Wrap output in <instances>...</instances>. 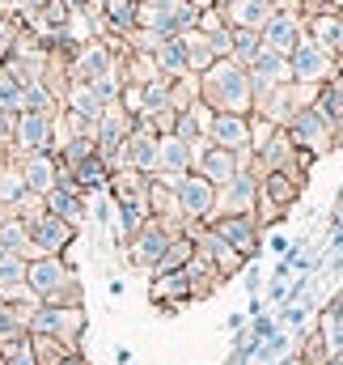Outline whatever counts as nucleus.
I'll return each mask as SVG.
<instances>
[{
	"mask_svg": "<svg viewBox=\"0 0 343 365\" xmlns=\"http://www.w3.org/2000/svg\"><path fill=\"white\" fill-rule=\"evenodd\" d=\"M60 365H93V361H89V353H85V349H73V353H68V357H64Z\"/></svg>",
	"mask_w": 343,
	"mask_h": 365,
	"instance_id": "nucleus-43",
	"label": "nucleus"
},
{
	"mask_svg": "<svg viewBox=\"0 0 343 365\" xmlns=\"http://www.w3.org/2000/svg\"><path fill=\"white\" fill-rule=\"evenodd\" d=\"M115 361H119V365H132V349H123V344H119V349H115Z\"/></svg>",
	"mask_w": 343,
	"mask_h": 365,
	"instance_id": "nucleus-48",
	"label": "nucleus"
},
{
	"mask_svg": "<svg viewBox=\"0 0 343 365\" xmlns=\"http://www.w3.org/2000/svg\"><path fill=\"white\" fill-rule=\"evenodd\" d=\"M30 310L34 306H13L0 297V344H13L21 336H30Z\"/></svg>",
	"mask_w": 343,
	"mask_h": 365,
	"instance_id": "nucleus-28",
	"label": "nucleus"
},
{
	"mask_svg": "<svg viewBox=\"0 0 343 365\" xmlns=\"http://www.w3.org/2000/svg\"><path fill=\"white\" fill-rule=\"evenodd\" d=\"M174 195H178L182 217L212 225V217H216V195H221V187H216V182H208L204 175H195V170H191V175H182V179L174 182Z\"/></svg>",
	"mask_w": 343,
	"mask_h": 365,
	"instance_id": "nucleus-8",
	"label": "nucleus"
},
{
	"mask_svg": "<svg viewBox=\"0 0 343 365\" xmlns=\"http://www.w3.org/2000/svg\"><path fill=\"white\" fill-rule=\"evenodd\" d=\"M64 110H73V115H81V119H89V123H97V119L106 115V102L97 98L93 86H85V81H68V90H64Z\"/></svg>",
	"mask_w": 343,
	"mask_h": 365,
	"instance_id": "nucleus-25",
	"label": "nucleus"
},
{
	"mask_svg": "<svg viewBox=\"0 0 343 365\" xmlns=\"http://www.w3.org/2000/svg\"><path fill=\"white\" fill-rule=\"evenodd\" d=\"M314 106H318V110H322V115H327V119H331V123H335V128L343 132V90L335 86V81L318 86V98H314Z\"/></svg>",
	"mask_w": 343,
	"mask_h": 365,
	"instance_id": "nucleus-34",
	"label": "nucleus"
},
{
	"mask_svg": "<svg viewBox=\"0 0 343 365\" xmlns=\"http://www.w3.org/2000/svg\"><path fill=\"white\" fill-rule=\"evenodd\" d=\"M292 153H297V145H292L288 128H275L267 136V145L255 149V170L258 175H271V170H288L292 175Z\"/></svg>",
	"mask_w": 343,
	"mask_h": 365,
	"instance_id": "nucleus-20",
	"label": "nucleus"
},
{
	"mask_svg": "<svg viewBox=\"0 0 343 365\" xmlns=\"http://www.w3.org/2000/svg\"><path fill=\"white\" fill-rule=\"evenodd\" d=\"M4 166H9V149L0 145V170H4Z\"/></svg>",
	"mask_w": 343,
	"mask_h": 365,
	"instance_id": "nucleus-53",
	"label": "nucleus"
},
{
	"mask_svg": "<svg viewBox=\"0 0 343 365\" xmlns=\"http://www.w3.org/2000/svg\"><path fill=\"white\" fill-rule=\"evenodd\" d=\"M339 361H343V357H339Z\"/></svg>",
	"mask_w": 343,
	"mask_h": 365,
	"instance_id": "nucleus-60",
	"label": "nucleus"
},
{
	"mask_svg": "<svg viewBox=\"0 0 343 365\" xmlns=\"http://www.w3.org/2000/svg\"><path fill=\"white\" fill-rule=\"evenodd\" d=\"M149 302L157 306V302H178V306H191L195 297H191V276L186 268L182 272H162L149 280Z\"/></svg>",
	"mask_w": 343,
	"mask_h": 365,
	"instance_id": "nucleus-22",
	"label": "nucleus"
},
{
	"mask_svg": "<svg viewBox=\"0 0 343 365\" xmlns=\"http://www.w3.org/2000/svg\"><path fill=\"white\" fill-rule=\"evenodd\" d=\"M149 175H140V170H110V187H106V195L115 200V204H132V200H149Z\"/></svg>",
	"mask_w": 343,
	"mask_h": 365,
	"instance_id": "nucleus-26",
	"label": "nucleus"
},
{
	"mask_svg": "<svg viewBox=\"0 0 343 365\" xmlns=\"http://www.w3.org/2000/svg\"><path fill=\"white\" fill-rule=\"evenodd\" d=\"M195 259V238H186V234H178V238H170V247H166V255L157 259V268L149 276H162V272H182L186 264Z\"/></svg>",
	"mask_w": 343,
	"mask_h": 365,
	"instance_id": "nucleus-30",
	"label": "nucleus"
},
{
	"mask_svg": "<svg viewBox=\"0 0 343 365\" xmlns=\"http://www.w3.org/2000/svg\"><path fill=\"white\" fill-rule=\"evenodd\" d=\"M229 4H238V0H216V9H229Z\"/></svg>",
	"mask_w": 343,
	"mask_h": 365,
	"instance_id": "nucleus-54",
	"label": "nucleus"
},
{
	"mask_svg": "<svg viewBox=\"0 0 343 365\" xmlns=\"http://www.w3.org/2000/svg\"><path fill=\"white\" fill-rule=\"evenodd\" d=\"M331 81H335V86H339V90H343V60H339V64H335V77H331Z\"/></svg>",
	"mask_w": 343,
	"mask_h": 365,
	"instance_id": "nucleus-52",
	"label": "nucleus"
},
{
	"mask_svg": "<svg viewBox=\"0 0 343 365\" xmlns=\"http://www.w3.org/2000/svg\"><path fill=\"white\" fill-rule=\"evenodd\" d=\"M288 64H292V81H301V86H314V90H318V86H327V81L335 77V64H339V60H335L322 43H314V38L305 34V38L292 47Z\"/></svg>",
	"mask_w": 343,
	"mask_h": 365,
	"instance_id": "nucleus-6",
	"label": "nucleus"
},
{
	"mask_svg": "<svg viewBox=\"0 0 343 365\" xmlns=\"http://www.w3.org/2000/svg\"><path fill=\"white\" fill-rule=\"evenodd\" d=\"M331 51H335V60H343V17H339V34H335V47Z\"/></svg>",
	"mask_w": 343,
	"mask_h": 365,
	"instance_id": "nucleus-49",
	"label": "nucleus"
},
{
	"mask_svg": "<svg viewBox=\"0 0 343 365\" xmlns=\"http://www.w3.org/2000/svg\"><path fill=\"white\" fill-rule=\"evenodd\" d=\"M339 9H322V13H305V34L314 38V43H322L327 51L335 47V34H339ZM335 56V51H331Z\"/></svg>",
	"mask_w": 343,
	"mask_h": 365,
	"instance_id": "nucleus-29",
	"label": "nucleus"
},
{
	"mask_svg": "<svg viewBox=\"0 0 343 365\" xmlns=\"http://www.w3.org/2000/svg\"><path fill=\"white\" fill-rule=\"evenodd\" d=\"M258 38H263L267 51L292 56V47L305 38V13H297V9H275V13L267 17V26L258 30Z\"/></svg>",
	"mask_w": 343,
	"mask_h": 365,
	"instance_id": "nucleus-10",
	"label": "nucleus"
},
{
	"mask_svg": "<svg viewBox=\"0 0 343 365\" xmlns=\"http://www.w3.org/2000/svg\"><path fill=\"white\" fill-rule=\"evenodd\" d=\"M0 365H38L34 349H30V336H21L13 344H0Z\"/></svg>",
	"mask_w": 343,
	"mask_h": 365,
	"instance_id": "nucleus-40",
	"label": "nucleus"
},
{
	"mask_svg": "<svg viewBox=\"0 0 343 365\" xmlns=\"http://www.w3.org/2000/svg\"><path fill=\"white\" fill-rule=\"evenodd\" d=\"M318 331H322V340H327V349L335 353V357H343V314H318V323H314Z\"/></svg>",
	"mask_w": 343,
	"mask_h": 365,
	"instance_id": "nucleus-39",
	"label": "nucleus"
},
{
	"mask_svg": "<svg viewBox=\"0 0 343 365\" xmlns=\"http://www.w3.org/2000/svg\"><path fill=\"white\" fill-rule=\"evenodd\" d=\"M153 60H157V68H162V77H191V68H186V43H182V34H170V38H157V47H153Z\"/></svg>",
	"mask_w": 343,
	"mask_h": 365,
	"instance_id": "nucleus-23",
	"label": "nucleus"
},
{
	"mask_svg": "<svg viewBox=\"0 0 343 365\" xmlns=\"http://www.w3.org/2000/svg\"><path fill=\"white\" fill-rule=\"evenodd\" d=\"M26 110H64V102L51 93L47 81H30L26 86Z\"/></svg>",
	"mask_w": 343,
	"mask_h": 365,
	"instance_id": "nucleus-38",
	"label": "nucleus"
},
{
	"mask_svg": "<svg viewBox=\"0 0 343 365\" xmlns=\"http://www.w3.org/2000/svg\"><path fill=\"white\" fill-rule=\"evenodd\" d=\"M195 251H199V255H204V259L216 268V276H221V280H233V276L250 264V259H246V255H242L233 242H225V238H221L212 225H208V230L195 238Z\"/></svg>",
	"mask_w": 343,
	"mask_h": 365,
	"instance_id": "nucleus-14",
	"label": "nucleus"
},
{
	"mask_svg": "<svg viewBox=\"0 0 343 365\" xmlns=\"http://www.w3.org/2000/svg\"><path fill=\"white\" fill-rule=\"evenodd\" d=\"M30 349H34V361L38 365H60L73 349L64 344V340H56V336H30Z\"/></svg>",
	"mask_w": 343,
	"mask_h": 365,
	"instance_id": "nucleus-35",
	"label": "nucleus"
},
{
	"mask_svg": "<svg viewBox=\"0 0 343 365\" xmlns=\"http://www.w3.org/2000/svg\"><path fill=\"white\" fill-rule=\"evenodd\" d=\"M0 242H4L9 251H17V255L30 259V230H26V221H21L13 208L0 212Z\"/></svg>",
	"mask_w": 343,
	"mask_h": 365,
	"instance_id": "nucleus-32",
	"label": "nucleus"
},
{
	"mask_svg": "<svg viewBox=\"0 0 343 365\" xmlns=\"http://www.w3.org/2000/svg\"><path fill=\"white\" fill-rule=\"evenodd\" d=\"M195 170V149L186 145V140H178V136H162L157 140V175L153 179L166 182V187H174V182L182 179V175H191Z\"/></svg>",
	"mask_w": 343,
	"mask_h": 365,
	"instance_id": "nucleus-16",
	"label": "nucleus"
},
{
	"mask_svg": "<svg viewBox=\"0 0 343 365\" xmlns=\"http://www.w3.org/2000/svg\"><path fill=\"white\" fill-rule=\"evenodd\" d=\"M26 230H30V259H38V255H68L77 247V234H81L73 221H64V217H56L47 208L38 217H30Z\"/></svg>",
	"mask_w": 343,
	"mask_h": 365,
	"instance_id": "nucleus-4",
	"label": "nucleus"
},
{
	"mask_svg": "<svg viewBox=\"0 0 343 365\" xmlns=\"http://www.w3.org/2000/svg\"><path fill=\"white\" fill-rule=\"evenodd\" d=\"M221 13H225V26H233V30H263L275 9H271V0H238Z\"/></svg>",
	"mask_w": 343,
	"mask_h": 365,
	"instance_id": "nucleus-24",
	"label": "nucleus"
},
{
	"mask_svg": "<svg viewBox=\"0 0 343 365\" xmlns=\"http://www.w3.org/2000/svg\"><path fill=\"white\" fill-rule=\"evenodd\" d=\"M212 230H216L225 242H233L250 264L263 255V230H258L255 212H221V217H212Z\"/></svg>",
	"mask_w": 343,
	"mask_h": 365,
	"instance_id": "nucleus-9",
	"label": "nucleus"
},
{
	"mask_svg": "<svg viewBox=\"0 0 343 365\" xmlns=\"http://www.w3.org/2000/svg\"><path fill=\"white\" fill-rule=\"evenodd\" d=\"M186 4H195L199 13H204V9H216V0H186Z\"/></svg>",
	"mask_w": 343,
	"mask_h": 365,
	"instance_id": "nucleus-51",
	"label": "nucleus"
},
{
	"mask_svg": "<svg viewBox=\"0 0 343 365\" xmlns=\"http://www.w3.org/2000/svg\"><path fill=\"white\" fill-rule=\"evenodd\" d=\"M119 60H123V56H119L106 38H85V43L73 51V60H68V77L93 86V81H102V77L119 73Z\"/></svg>",
	"mask_w": 343,
	"mask_h": 365,
	"instance_id": "nucleus-5",
	"label": "nucleus"
},
{
	"mask_svg": "<svg viewBox=\"0 0 343 365\" xmlns=\"http://www.w3.org/2000/svg\"><path fill=\"white\" fill-rule=\"evenodd\" d=\"M26 195H30V191H26V182H21V175H17V166L9 162V166L0 170V204H4V208H17Z\"/></svg>",
	"mask_w": 343,
	"mask_h": 365,
	"instance_id": "nucleus-36",
	"label": "nucleus"
},
{
	"mask_svg": "<svg viewBox=\"0 0 343 365\" xmlns=\"http://www.w3.org/2000/svg\"><path fill=\"white\" fill-rule=\"evenodd\" d=\"M212 145L221 149H250V115H229V110H212L208 119V132H204Z\"/></svg>",
	"mask_w": 343,
	"mask_h": 365,
	"instance_id": "nucleus-17",
	"label": "nucleus"
},
{
	"mask_svg": "<svg viewBox=\"0 0 343 365\" xmlns=\"http://www.w3.org/2000/svg\"><path fill=\"white\" fill-rule=\"evenodd\" d=\"M267 365H275V361H267Z\"/></svg>",
	"mask_w": 343,
	"mask_h": 365,
	"instance_id": "nucleus-58",
	"label": "nucleus"
},
{
	"mask_svg": "<svg viewBox=\"0 0 343 365\" xmlns=\"http://www.w3.org/2000/svg\"><path fill=\"white\" fill-rule=\"evenodd\" d=\"M43 208L56 212V217H64V221H73V225L81 230L85 217H89V195L85 191H68V187H51V191L43 195Z\"/></svg>",
	"mask_w": 343,
	"mask_h": 365,
	"instance_id": "nucleus-21",
	"label": "nucleus"
},
{
	"mask_svg": "<svg viewBox=\"0 0 343 365\" xmlns=\"http://www.w3.org/2000/svg\"><path fill=\"white\" fill-rule=\"evenodd\" d=\"M327 365H343V361H339V357H335V361H327Z\"/></svg>",
	"mask_w": 343,
	"mask_h": 365,
	"instance_id": "nucleus-56",
	"label": "nucleus"
},
{
	"mask_svg": "<svg viewBox=\"0 0 343 365\" xmlns=\"http://www.w3.org/2000/svg\"><path fill=\"white\" fill-rule=\"evenodd\" d=\"M182 43H186V68H191V77H199V73H208V68L216 64V56H212V47H208V34H204V30H186V34H182Z\"/></svg>",
	"mask_w": 343,
	"mask_h": 365,
	"instance_id": "nucleus-31",
	"label": "nucleus"
},
{
	"mask_svg": "<svg viewBox=\"0 0 343 365\" xmlns=\"http://www.w3.org/2000/svg\"><path fill=\"white\" fill-rule=\"evenodd\" d=\"M199 102L229 115H255V86L250 73L233 60H216L208 73H199Z\"/></svg>",
	"mask_w": 343,
	"mask_h": 365,
	"instance_id": "nucleus-1",
	"label": "nucleus"
},
{
	"mask_svg": "<svg viewBox=\"0 0 343 365\" xmlns=\"http://www.w3.org/2000/svg\"><path fill=\"white\" fill-rule=\"evenodd\" d=\"M73 179H77V187H81L85 195H102V191L110 187V162H106L102 153H93L89 162H81V166L73 170Z\"/></svg>",
	"mask_w": 343,
	"mask_h": 365,
	"instance_id": "nucleus-27",
	"label": "nucleus"
},
{
	"mask_svg": "<svg viewBox=\"0 0 343 365\" xmlns=\"http://www.w3.org/2000/svg\"><path fill=\"white\" fill-rule=\"evenodd\" d=\"M132 132H136V115H127V110L115 102V106H106V115L93 123V145H97V153H102L106 162H115Z\"/></svg>",
	"mask_w": 343,
	"mask_h": 365,
	"instance_id": "nucleus-11",
	"label": "nucleus"
},
{
	"mask_svg": "<svg viewBox=\"0 0 343 365\" xmlns=\"http://www.w3.org/2000/svg\"><path fill=\"white\" fill-rule=\"evenodd\" d=\"M56 115L60 110H21L13 128V153H56Z\"/></svg>",
	"mask_w": 343,
	"mask_h": 365,
	"instance_id": "nucleus-7",
	"label": "nucleus"
},
{
	"mask_svg": "<svg viewBox=\"0 0 343 365\" xmlns=\"http://www.w3.org/2000/svg\"><path fill=\"white\" fill-rule=\"evenodd\" d=\"M233 30V26H229ZM263 51V38H258V30H233V64H242V68H250L255 64V56Z\"/></svg>",
	"mask_w": 343,
	"mask_h": 365,
	"instance_id": "nucleus-33",
	"label": "nucleus"
},
{
	"mask_svg": "<svg viewBox=\"0 0 343 365\" xmlns=\"http://www.w3.org/2000/svg\"><path fill=\"white\" fill-rule=\"evenodd\" d=\"M331 9V0H301V13H322Z\"/></svg>",
	"mask_w": 343,
	"mask_h": 365,
	"instance_id": "nucleus-44",
	"label": "nucleus"
},
{
	"mask_svg": "<svg viewBox=\"0 0 343 365\" xmlns=\"http://www.w3.org/2000/svg\"><path fill=\"white\" fill-rule=\"evenodd\" d=\"M284 128H288V136H292L297 149H310V153H318V158L331 153L335 145H343V132L318 110V106H301Z\"/></svg>",
	"mask_w": 343,
	"mask_h": 365,
	"instance_id": "nucleus-3",
	"label": "nucleus"
},
{
	"mask_svg": "<svg viewBox=\"0 0 343 365\" xmlns=\"http://www.w3.org/2000/svg\"><path fill=\"white\" fill-rule=\"evenodd\" d=\"M195 149V175H204L208 182H216V187H229V182L238 179V153L233 149H221V145H212L208 136L199 140V145H191Z\"/></svg>",
	"mask_w": 343,
	"mask_h": 365,
	"instance_id": "nucleus-12",
	"label": "nucleus"
},
{
	"mask_svg": "<svg viewBox=\"0 0 343 365\" xmlns=\"http://www.w3.org/2000/svg\"><path fill=\"white\" fill-rule=\"evenodd\" d=\"M26 268H30V259H26V255H17V251H9V255L0 259V293H9V289L26 284Z\"/></svg>",
	"mask_w": 343,
	"mask_h": 365,
	"instance_id": "nucleus-37",
	"label": "nucleus"
},
{
	"mask_svg": "<svg viewBox=\"0 0 343 365\" xmlns=\"http://www.w3.org/2000/svg\"><path fill=\"white\" fill-rule=\"evenodd\" d=\"M250 73V86H255V98H263V93H271L275 86H288L292 81V64H288V56H275V51H258L255 64L246 68Z\"/></svg>",
	"mask_w": 343,
	"mask_h": 365,
	"instance_id": "nucleus-18",
	"label": "nucleus"
},
{
	"mask_svg": "<svg viewBox=\"0 0 343 365\" xmlns=\"http://www.w3.org/2000/svg\"><path fill=\"white\" fill-rule=\"evenodd\" d=\"M85 331H89L85 306H47V302H38L30 310V336H56L68 349H81Z\"/></svg>",
	"mask_w": 343,
	"mask_h": 365,
	"instance_id": "nucleus-2",
	"label": "nucleus"
},
{
	"mask_svg": "<svg viewBox=\"0 0 343 365\" xmlns=\"http://www.w3.org/2000/svg\"><path fill=\"white\" fill-rule=\"evenodd\" d=\"M339 13H343V9H339Z\"/></svg>",
	"mask_w": 343,
	"mask_h": 365,
	"instance_id": "nucleus-59",
	"label": "nucleus"
},
{
	"mask_svg": "<svg viewBox=\"0 0 343 365\" xmlns=\"http://www.w3.org/2000/svg\"><path fill=\"white\" fill-rule=\"evenodd\" d=\"M288 247H292V242H288V238H280V234H275V238H271V251H280V255H288Z\"/></svg>",
	"mask_w": 343,
	"mask_h": 365,
	"instance_id": "nucleus-47",
	"label": "nucleus"
},
{
	"mask_svg": "<svg viewBox=\"0 0 343 365\" xmlns=\"http://www.w3.org/2000/svg\"><path fill=\"white\" fill-rule=\"evenodd\" d=\"M157 310H162V314H166V319H174V314H178V310H182V306H178V302H157Z\"/></svg>",
	"mask_w": 343,
	"mask_h": 365,
	"instance_id": "nucleus-46",
	"label": "nucleus"
},
{
	"mask_svg": "<svg viewBox=\"0 0 343 365\" xmlns=\"http://www.w3.org/2000/svg\"><path fill=\"white\" fill-rule=\"evenodd\" d=\"M9 162L17 166V175H21L30 195H47L56 187V175H60V158L56 153H13L9 149Z\"/></svg>",
	"mask_w": 343,
	"mask_h": 365,
	"instance_id": "nucleus-13",
	"label": "nucleus"
},
{
	"mask_svg": "<svg viewBox=\"0 0 343 365\" xmlns=\"http://www.w3.org/2000/svg\"><path fill=\"white\" fill-rule=\"evenodd\" d=\"M170 238H174V234L162 225V221H149V225L127 242V264H132V268H140V272H153V268H157V259L166 255Z\"/></svg>",
	"mask_w": 343,
	"mask_h": 365,
	"instance_id": "nucleus-15",
	"label": "nucleus"
},
{
	"mask_svg": "<svg viewBox=\"0 0 343 365\" xmlns=\"http://www.w3.org/2000/svg\"><path fill=\"white\" fill-rule=\"evenodd\" d=\"M208 47H212L216 60H229V56H233V30H229V26L212 30V34H208Z\"/></svg>",
	"mask_w": 343,
	"mask_h": 365,
	"instance_id": "nucleus-41",
	"label": "nucleus"
},
{
	"mask_svg": "<svg viewBox=\"0 0 343 365\" xmlns=\"http://www.w3.org/2000/svg\"><path fill=\"white\" fill-rule=\"evenodd\" d=\"M4 255H9V247H4V242H0V259H4Z\"/></svg>",
	"mask_w": 343,
	"mask_h": 365,
	"instance_id": "nucleus-55",
	"label": "nucleus"
},
{
	"mask_svg": "<svg viewBox=\"0 0 343 365\" xmlns=\"http://www.w3.org/2000/svg\"><path fill=\"white\" fill-rule=\"evenodd\" d=\"M271 9H297L301 13V0H271Z\"/></svg>",
	"mask_w": 343,
	"mask_h": 365,
	"instance_id": "nucleus-50",
	"label": "nucleus"
},
{
	"mask_svg": "<svg viewBox=\"0 0 343 365\" xmlns=\"http://www.w3.org/2000/svg\"><path fill=\"white\" fill-rule=\"evenodd\" d=\"M258 170H238V179L229 182V187H221V195H216V217L221 212H255L258 204Z\"/></svg>",
	"mask_w": 343,
	"mask_h": 365,
	"instance_id": "nucleus-19",
	"label": "nucleus"
},
{
	"mask_svg": "<svg viewBox=\"0 0 343 365\" xmlns=\"http://www.w3.org/2000/svg\"><path fill=\"white\" fill-rule=\"evenodd\" d=\"M0 212H4V204H0Z\"/></svg>",
	"mask_w": 343,
	"mask_h": 365,
	"instance_id": "nucleus-57",
	"label": "nucleus"
},
{
	"mask_svg": "<svg viewBox=\"0 0 343 365\" xmlns=\"http://www.w3.org/2000/svg\"><path fill=\"white\" fill-rule=\"evenodd\" d=\"M246 323H250V314H233V319H225V327H229V331H242Z\"/></svg>",
	"mask_w": 343,
	"mask_h": 365,
	"instance_id": "nucleus-45",
	"label": "nucleus"
},
{
	"mask_svg": "<svg viewBox=\"0 0 343 365\" xmlns=\"http://www.w3.org/2000/svg\"><path fill=\"white\" fill-rule=\"evenodd\" d=\"M250 331H255V340L263 344V340H271V336L280 331V323H275V319H267V314H255V319H250Z\"/></svg>",
	"mask_w": 343,
	"mask_h": 365,
	"instance_id": "nucleus-42",
	"label": "nucleus"
}]
</instances>
